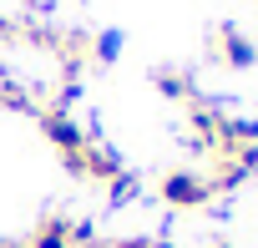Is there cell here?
Wrapping results in <instances>:
<instances>
[{
	"mask_svg": "<svg viewBox=\"0 0 258 248\" xmlns=\"http://www.w3.org/2000/svg\"><path fill=\"white\" fill-rule=\"evenodd\" d=\"M41 132L61 147V157H66V167L76 172V157H81V147H86V137H81V127L61 111V106H51V111H41Z\"/></svg>",
	"mask_w": 258,
	"mask_h": 248,
	"instance_id": "cell-1",
	"label": "cell"
},
{
	"mask_svg": "<svg viewBox=\"0 0 258 248\" xmlns=\"http://www.w3.org/2000/svg\"><path fill=\"white\" fill-rule=\"evenodd\" d=\"M208 198H213V182L198 172H167L162 177V203H172V208H203Z\"/></svg>",
	"mask_w": 258,
	"mask_h": 248,
	"instance_id": "cell-2",
	"label": "cell"
},
{
	"mask_svg": "<svg viewBox=\"0 0 258 248\" xmlns=\"http://www.w3.org/2000/svg\"><path fill=\"white\" fill-rule=\"evenodd\" d=\"M76 172H91V177L111 182V177H121V162H116V152H111V147L86 142V147H81V157H76Z\"/></svg>",
	"mask_w": 258,
	"mask_h": 248,
	"instance_id": "cell-3",
	"label": "cell"
},
{
	"mask_svg": "<svg viewBox=\"0 0 258 248\" xmlns=\"http://www.w3.org/2000/svg\"><path fill=\"white\" fill-rule=\"evenodd\" d=\"M71 218H61V213H51V218H41L36 223V233H31V248H76L71 243Z\"/></svg>",
	"mask_w": 258,
	"mask_h": 248,
	"instance_id": "cell-4",
	"label": "cell"
},
{
	"mask_svg": "<svg viewBox=\"0 0 258 248\" xmlns=\"http://www.w3.org/2000/svg\"><path fill=\"white\" fill-rule=\"evenodd\" d=\"M218 41H223V61H228V66H253V56H258V51H253V41H248L238 26H223V36H218Z\"/></svg>",
	"mask_w": 258,
	"mask_h": 248,
	"instance_id": "cell-5",
	"label": "cell"
},
{
	"mask_svg": "<svg viewBox=\"0 0 258 248\" xmlns=\"http://www.w3.org/2000/svg\"><path fill=\"white\" fill-rule=\"evenodd\" d=\"M157 86H162L167 96H182V101L192 96V81H187V76H177V71H157Z\"/></svg>",
	"mask_w": 258,
	"mask_h": 248,
	"instance_id": "cell-6",
	"label": "cell"
},
{
	"mask_svg": "<svg viewBox=\"0 0 258 248\" xmlns=\"http://www.w3.org/2000/svg\"><path fill=\"white\" fill-rule=\"evenodd\" d=\"M116 51H121V36H116V31L96 36V56H101V61H116Z\"/></svg>",
	"mask_w": 258,
	"mask_h": 248,
	"instance_id": "cell-7",
	"label": "cell"
},
{
	"mask_svg": "<svg viewBox=\"0 0 258 248\" xmlns=\"http://www.w3.org/2000/svg\"><path fill=\"white\" fill-rule=\"evenodd\" d=\"M116 248H152V243H147V238H121Z\"/></svg>",
	"mask_w": 258,
	"mask_h": 248,
	"instance_id": "cell-8",
	"label": "cell"
},
{
	"mask_svg": "<svg viewBox=\"0 0 258 248\" xmlns=\"http://www.w3.org/2000/svg\"><path fill=\"white\" fill-rule=\"evenodd\" d=\"M0 248H31V243H0Z\"/></svg>",
	"mask_w": 258,
	"mask_h": 248,
	"instance_id": "cell-9",
	"label": "cell"
},
{
	"mask_svg": "<svg viewBox=\"0 0 258 248\" xmlns=\"http://www.w3.org/2000/svg\"><path fill=\"white\" fill-rule=\"evenodd\" d=\"M0 41H6V16H0Z\"/></svg>",
	"mask_w": 258,
	"mask_h": 248,
	"instance_id": "cell-10",
	"label": "cell"
},
{
	"mask_svg": "<svg viewBox=\"0 0 258 248\" xmlns=\"http://www.w3.org/2000/svg\"><path fill=\"white\" fill-rule=\"evenodd\" d=\"M218 248H233V243H218Z\"/></svg>",
	"mask_w": 258,
	"mask_h": 248,
	"instance_id": "cell-11",
	"label": "cell"
}]
</instances>
